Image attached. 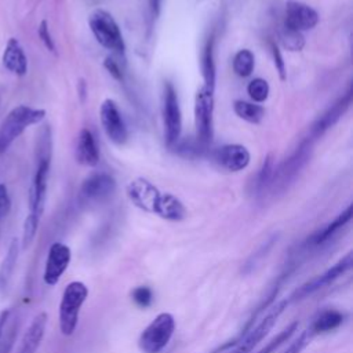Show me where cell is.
<instances>
[{
  "instance_id": "1",
  "label": "cell",
  "mask_w": 353,
  "mask_h": 353,
  "mask_svg": "<svg viewBox=\"0 0 353 353\" xmlns=\"http://www.w3.org/2000/svg\"><path fill=\"white\" fill-rule=\"evenodd\" d=\"M87 296H88V287L81 281H72L65 287L61 302H59V313H58L59 330L62 335L70 336L76 331L80 310Z\"/></svg>"
},
{
  "instance_id": "2",
  "label": "cell",
  "mask_w": 353,
  "mask_h": 353,
  "mask_svg": "<svg viewBox=\"0 0 353 353\" xmlns=\"http://www.w3.org/2000/svg\"><path fill=\"white\" fill-rule=\"evenodd\" d=\"M44 116V109H34L26 105L14 108L0 124V154L10 148L14 139L18 138L26 127L40 123Z\"/></svg>"
},
{
  "instance_id": "3",
  "label": "cell",
  "mask_w": 353,
  "mask_h": 353,
  "mask_svg": "<svg viewBox=\"0 0 353 353\" xmlns=\"http://www.w3.org/2000/svg\"><path fill=\"white\" fill-rule=\"evenodd\" d=\"M175 331V319L171 313H159L141 332L138 346L143 353H160L170 343Z\"/></svg>"
},
{
  "instance_id": "4",
  "label": "cell",
  "mask_w": 353,
  "mask_h": 353,
  "mask_svg": "<svg viewBox=\"0 0 353 353\" xmlns=\"http://www.w3.org/2000/svg\"><path fill=\"white\" fill-rule=\"evenodd\" d=\"M97 41L114 52H124V40L114 18L105 10H95L88 19Z\"/></svg>"
},
{
  "instance_id": "5",
  "label": "cell",
  "mask_w": 353,
  "mask_h": 353,
  "mask_svg": "<svg viewBox=\"0 0 353 353\" xmlns=\"http://www.w3.org/2000/svg\"><path fill=\"white\" fill-rule=\"evenodd\" d=\"M353 265V258H352V252H347L343 258H341L334 266H331L330 269H327L325 272H323L321 274H317L316 277L310 279L309 281H306L305 284H302L299 288H296L288 298L287 302L292 303L296 301H301L314 292H317L319 290L332 284L334 281H336L339 277H342L346 272L350 270Z\"/></svg>"
},
{
  "instance_id": "6",
  "label": "cell",
  "mask_w": 353,
  "mask_h": 353,
  "mask_svg": "<svg viewBox=\"0 0 353 353\" xmlns=\"http://www.w3.org/2000/svg\"><path fill=\"white\" fill-rule=\"evenodd\" d=\"M212 113H214V88L203 84L194 99V123L197 138L203 145L212 138Z\"/></svg>"
},
{
  "instance_id": "7",
  "label": "cell",
  "mask_w": 353,
  "mask_h": 353,
  "mask_svg": "<svg viewBox=\"0 0 353 353\" xmlns=\"http://www.w3.org/2000/svg\"><path fill=\"white\" fill-rule=\"evenodd\" d=\"M287 306H288L287 299H284L280 303H277L255 327H252L248 331V334L244 338H241L233 346V349H229L228 353H251L252 349L268 335V332L274 325L276 320L279 319V316L283 313V310Z\"/></svg>"
},
{
  "instance_id": "8",
  "label": "cell",
  "mask_w": 353,
  "mask_h": 353,
  "mask_svg": "<svg viewBox=\"0 0 353 353\" xmlns=\"http://www.w3.org/2000/svg\"><path fill=\"white\" fill-rule=\"evenodd\" d=\"M163 114H164V127H165V141L171 146L176 143L181 137L182 117H181V108H179L176 91L170 81H167L164 85Z\"/></svg>"
},
{
  "instance_id": "9",
  "label": "cell",
  "mask_w": 353,
  "mask_h": 353,
  "mask_svg": "<svg viewBox=\"0 0 353 353\" xmlns=\"http://www.w3.org/2000/svg\"><path fill=\"white\" fill-rule=\"evenodd\" d=\"M72 259V251L70 248L59 241H55L51 244L47 252L46 263H44V273L43 280L47 285L52 287L58 284L62 274L68 269Z\"/></svg>"
},
{
  "instance_id": "10",
  "label": "cell",
  "mask_w": 353,
  "mask_h": 353,
  "mask_svg": "<svg viewBox=\"0 0 353 353\" xmlns=\"http://www.w3.org/2000/svg\"><path fill=\"white\" fill-rule=\"evenodd\" d=\"M127 196L139 210L154 214L161 192L150 181L145 178H135L127 185Z\"/></svg>"
},
{
  "instance_id": "11",
  "label": "cell",
  "mask_w": 353,
  "mask_h": 353,
  "mask_svg": "<svg viewBox=\"0 0 353 353\" xmlns=\"http://www.w3.org/2000/svg\"><path fill=\"white\" fill-rule=\"evenodd\" d=\"M99 117L108 138L116 145H123L127 141L128 132L116 102L112 99H105L101 105Z\"/></svg>"
},
{
  "instance_id": "12",
  "label": "cell",
  "mask_w": 353,
  "mask_h": 353,
  "mask_svg": "<svg viewBox=\"0 0 353 353\" xmlns=\"http://www.w3.org/2000/svg\"><path fill=\"white\" fill-rule=\"evenodd\" d=\"M317 22H319V14L314 8H312L310 6L302 1H296V0L287 1L284 25L298 32H303L314 28Z\"/></svg>"
},
{
  "instance_id": "13",
  "label": "cell",
  "mask_w": 353,
  "mask_h": 353,
  "mask_svg": "<svg viewBox=\"0 0 353 353\" xmlns=\"http://www.w3.org/2000/svg\"><path fill=\"white\" fill-rule=\"evenodd\" d=\"M352 215H353V205L349 204L347 208L345 211H342L334 221H331L324 228L319 229L310 237H307L303 247L312 250V248H320V247L328 244L339 233V230H342L350 222Z\"/></svg>"
},
{
  "instance_id": "14",
  "label": "cell",
  "mask_w": 353,
  "mask_h": 353,
  "mask_svg": "<svg viewBox=\"0 0 353 353\" xmlns=\"http://www.w3.org/2000/svg\"><path fill=\"white\" fill-rule=\"evenodd\" d=\"M310 153V142H303L296 152L280 167L277 175L274 176L276 181L272 182L274 189H284L290 181H292L299 172V170L305 165L306 160L309 159Z\"/></svg>"
},
{
  "instance_id": "15",
  "label": "cell",
  "mask_w": 353,
  "mask_h": 353,
  "mask_svg": "<svg viewBox=\"0 0 353 353\" xmlns=\"http://www.w3.org/2000/svg\"><path fill=\"white\" fill-rule=\"evenodd\" d=\"M116 189V181L106 172H94L87 176L81 185V194L87 200H103Z\"/></svg>"
},
{
  "instance_id": "16",
  "label": "cell",
  "mask_w": 353,
  "mask_h": 353,
  "mask_svg": "<svg viewBox=\"0 0 353 353\" xmlns=\"http://www.w3.org/2000/svg\"><path fill=\"white\" fill-rule=\"evenodd\" d=\"M250 152L245 146L230 143L219 148L215 153V160L228 171H241L250 164Z\"/></svg>"
},
{
  "instance_id": "17",
  "label": "cell",
  "mask_w": 353,
  "mask_h": 353,
  "mask_svg": "<svg viewBox=\"0 0 353 353\" xmlns=\"http://www.w3.org/2000/svg\"><path fill=\"white\" fill-rule=\"evenodd\" d=\"M47 313L40 312L39 314L34 316V319L30 321L28 330L25 331L21 345L18 349V353H36L43 338L46 334V327H47Z\"/></svg>"
},
{
  "instance_id": "18",
  "label": "cell",
  "mask_w": 353,
  "mask_h": 353,
  "mask_svg": "<svg viewBox=\"0 0 353 353\" xmlns=\"http://www.w3.org/2000/svg\"><path fill=\"white\" fill-rule=\"evenodd\" d=\"M76 160L87 167H94L99 160V150L92 132L87 128L81 130L79 134L76 145Z\"/></svg>"
},
{
  "instance_id": "19",
  "label": "cell",
  "mask_w": 353,
  "mask_h": 353,
  "mask_svg": "<svg viewBox=\"0 0 353 353\" xmlns=\"http://www.w3.org/2000/svg\"><path fill=\"white\" fill-rule=\"evenodd\" d=\"M3 65L10 72L23 76L28 72V59L26 55L19 44V41L14 37H11L7 41V46L3 52Z\"/></svg>"
},
{
  "instance_id": "20",
  "label": "cell",
  "mask_w": 353,
  "mask_h": 353,
  "mask_svg": "<svg viewBox=\"0 0 353 353\" xmlns=\"http://www.w3.org/2000/svg\"><path fill=\"white\" fill-rule=\"evenodd\" d=\"M350 103H352V90H349L345 97H342L331 109H328V110L317 120V123L313 125V135L319 137V135H321L325 130H328L330 127H332V125L339 120V117L345 113V110L349 108Z\"/></svg>"
},
{
  "instance_id": "21",
  "label": "cell",
  "mask_w": 353,
  "mask_h": 353,
  "mask_svg": "<svg viewBox=\"0 0 353 353\" xmlns=\"http://www.w3.org/2000/svg\"><path fill=\"white\" fill-rule=\"evenodd\" d=\"M165 221H182L186 218V208L182 201L171 193H161L157 210L154 212Z\"/></svg>"
},
{
  "instance_id": "22",
  "label": "cell",
  "mask_w": 353,
  "mask_h": 353,
  "mask_svg": "<svg viewBox=\"0 0 353 353\" xmlns=\"http://www.w3.org/2000/svg\"><path fill=\"white\" fill-rule=\"evenodd\" d=\"M343 323V314L339 310L335 309H327L317 314V317L313 320V323L309 327V331L314 335L330 332L335 328H338Z\"/></svg>"
},
{
  "instance_id": "23",
  "label": "cell",
  "mask_w": 353,
  "mask_h": 353,
  "mask_svg": "<svg viewBox=\"0 0 353 353\" xmlns=\"http://www.w3.org/2000/svg\"><path fill=\"white\" fill-rule=\"evenodd\" d=\"M18 254H19V241L18 239H12L10 245H8V250H7V254L0 265V290H6L11 277H12V273L15 270V265H17V261H18Z\"/></svg>"
},
{
  "instance_id": "24",
  "label": "cell",
  "mask_w": 353,
  "mask_h": 353,
  "mask_svg": "<svg viewBox=\"0 0 353 353\" xmlns=\"http://www.w3.org/2000/svg\"><path fill=\"white\" fill-rule=\"evenodd\" d=\"M233 109L240 119L252 124H258L265 116V110L261 105H255L245 101H236Z\"/></svg>"
},
{
  "instance_id": "25",
  "label": "cell",
  "mask_w": 353,
  "mask_h": 353,
  "mask_svg": "<svg viewBox=\"0 0 353 353\" xmlns=\"http://www.w3.org/2000/svg\"><path fill=\"white\" fill-rule=\"evenodd\" d=\"M203 77H204V85L214 88L215 87V63H214V41L212 37L207 41L203 52Z\"/></svg>"
},
{
  "instance_id": "26",
  "label": "cell",
  "mask_w": 353,
  "mask_h": 353,
  "mask_svg": "<svg viewBox=\"0 0 353 353\" xmlns=\"http://www.w3.org/2000/svg\"><path fill=\"white\" fill-rule=\"evenodd\" d=\"M254 54L250 50H240L233 58V70L241 77H247L254 70Z\"/></svg>"
},
{
  "instance_id": "27",
  "label": "cell",
  "mask_w": 353,
  "mask_h": 353,
  "mask_svg": "<svg viewBox=\"0 0 353 353\" xmlns=\"http://www.w3.org/2000/svg\"><path fill=\"white\" fill-rule=\"evenodd\" d=\"M280 40H281L283 46L290 51H299V50H302V47L305 44L302 32L291 29L287 25H283V28L280 30Z\"/></svg>"
},
{
  "instance_id": "28",
  "label": "cell",
  "mask_w": 353,
  "mask_h": 353,
  "mask_svg": "<svg viewBox=\"0 0 353 353\" xmlns=\"http://www.w3.org/2000/svg\"><path fill=\"white\" fill-rule=\"evenodd\" d=\"M39 222H40V218H37V216H34L32 214H29L25 218L23 229H22V243H21L23 250H26L32 244V241H33V239L36 236L37 228H39Z\"/></svg>"
},
{
  "instance_id": "29",
  "label": "cell",
  "mask_w": 353,
  "mask_h": 353,
  "mask_svg": "<svg viewBox=\"0 0 353 353\" xmlns=\"http://www.w3.org/2000/svg\"><path fill=\"white\" fill-rule=\"evenodd\" d=\"M247 92L255 102H263L269 95V84L265 79H254L250 81Z\"/></svg>"
},
{
  "instance_id": "30",
  "label": "cell",
  "mask_w": 353,
  "mask_h": 353,
  "mask_svg": "<svg viewBox=\"0 0 353 353\" xmlns=\"http://www.w3.org/2000/svg\"><path fill=\"white\" fill-rule=\"evenodd\" d=\"M132 299L134 302L141 306V307H148L152 301H153V292L149 287H145V285H141V287H137L134 288L132 291Z\"/></svg>"
},
{
  "instance_id": "31",
  "label": "cell",
  "mask_w": 353,
  "mask_h": 353,
  "mask_svg": "<svg viewBox=\"0 0 353 353\" xmlns=\"http://www.w3.org/2000/svg\"><path fill=\"white\" fill-rule=\"evenodd\" d=\"M17 328H18V324H17V321H14L11 324V327L8 328V331H4L6 336L3 334V336L0 339V353H10L11 352V349L14 346V342H15V336H17Z\"/></svg>"
},
{
  "instance_id": "32",
  "label": "cell",
  "mask_w": 353,
  "mask_h": 353,
  "mask_svg": "<svg viewBox=\"0 0 353 353\" xmlns=\"http://www.w3.org/2000/svg\"><path fill=\"white\" fill-rule=\"evenodd\" d=\"M313 338V334L309 331V328L306 331H303L294 342H291V345L287 347V350L284 353H301L303 350V347L309 343V341Z\"/></svg>"
},
{
  "instance_id": "33",
  "label": "cell",
  "mask_w": 353,
  "mask_h": 353,
  "mask_svg": "<svg viewBox=\"0 0 353 353\" xmlns=\"http://www.w3.org/2000/svg\"><path fill=\"white\" fill-rule=\"evenodd\" d=\"M11 210V199L7 190V186L4 183H0V230H1V222L8 215Z\"/></svg>"
},
{
  "instance_id": "34",
  "label": "cell",
  "mask_w": 353,
  "mask_h": 353,
  "mask_svg": "<svg viewBox=\"0 0 353 353\" xmlns=\"http://www.w3.org/2000/svg\"><path fill=\"white\" fill-rule=\"evenodd\" d=\"M39 37L41 39L43 44L46 46V48L51 52H55V44H54V40L51 37V33H50V29H48V23L47 21H41L40 25H39Z\"/></svg>"
},
{
  "instance_id": "35",
  "label": "cell",
  "mask_w": 353,
  "mask_h": 353,
  "mask_svg": "<svg viewBox=\"0 0 353 353\" xmlns=\"http://www.w3.org/2000/svg\"><path fill=\"white\" fill-rule=\"evenodd\" d=\"M272 52H273V58H274L276 69L279 70L280 77L284 80V79H285V69H284V61H283L281 52L279 51V48H277L274 44H272Z\"/></svg>"
},
{
  "instance_id": "36",
  "label": "cell",
  "mask_w": 353,
  "mask_h": 353,
  "mask_svg": "<svg viewBox=\"0 0 353 353\" xmlns=\"http://www.w3.org/2000/svg\"><path fill=\"white\" fill-rule=\"evenodd\" d=\"M105 68L112 73V76L114 77V79H117V80H121V70H120V68H119V65L113 61V59H110V58H106V61H105Z\"/></svg>"
},
{
  "instance_id": "37",
  "label": "cell",
  "mask_w": 353,
  "mask_h": 353,
  "mask_svg": "<svg viewBox=\"0 0 353 353\" xmlns=\"http://www.w3.org/2000/svg\"><path fill=\"white\" fill-rule=\"evenodd\" d=\"M8 317H10V310L8 309H6V310H3L0 313V339H1V336H3V334L6 331V328H7Z\"/></svg>"
},
{
  "instance_id": "38",
  "label": "cell",
  "mask_w": 353,
  "mask_h": 353,
  "mask_svg": "<svg viewBox=\"0 0 353 353\" xmlns=\"http://www.w3.org/2000/svg\"><path fill=\"white\" fill-rule=\"evenodd\" d=\"M161 1L163 0H149V8H150V12L154 18L159 17L160 14V10H161Z\"/></svg>"
}]
</instances>
